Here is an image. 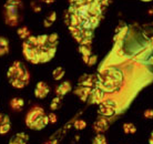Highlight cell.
Wrapping results in <instances>:
<instances>
[{"label":"cell","mask_w":153,"mask_h":144,"mask_svg":"<svg viewBox=\"0 0 153 144\" xmlns=\"http://www.w3.org/2000/svg\"><path fill=\"white\" fill-rule=\"evenodd\" d=\"M65 22L79 46L91 47L94 31L112 0H68Z\"/></svg>","instance_id":"1"},{"label":"cell","mask_w":153,"mask_h":144,"mask_svg":"<svg viewBox=\"0 0 153 144\" xmlns=\"http://www.w3.org/2000/svg\"><path fill=\"white\" fill-rule=\"evenodd\" d=\"M58 45V33L30 36L22 42V54L32 65L46 63L54 58Z\"/></svg>","instance_id":"2"},{"label":"cell","mask_w":153,"mask_h":144,"mask_svg":"<svg viewBox=\"0 0 153 144\" xmlns=\"http://www.w3.org/2000/svg\"><path fill=\"white\" fill-rule=\"evenodd\" d=\"M124 83V73L118 67L110 65L101 69L97 76L96 87L102 90L104 94L119 91Z\"/></svg>","instance_id":"3"},{"label":"cell","mask_w":153,"mask_h":144,"mask_svg":"<svg viewBox=\"0 0 153 144\" xmlns=\"http://www.w3.org/2000/svg\"><path fill=\"white\" fill-rule=\"evenodd\" d=\"M7 79L15 89H23L30 82V73L21 61L17 60L8 69Z\"/></svg>","instance_id":"4"},{"label":"cell","mask_w":153,"mask_h":144,"mask_svg":"<svg viewBox=\"0 0 153 144\" xmlns=\"http://www.w3.org/2000/svg\"><path fill=\"white\" fill-rule=\"evenodd\" d=\"M23 9L22 0H7L4 4V23L9 27H18Z\"/></svg>","instance_id":"5"},{"label":"cell","mask_w":153,"mask_h":144,"mask_svg":"<svg viewBox=\"0 0 153 144\" xmlns=\"http://www.w3.org/2000/svg\"><path fill=\"white\" fill-rule=\"evenodd\" d=\"M25 122L30 130L40 131L49 124V118L41 106H33L28 111Z\"/></svg>","instance_id":"6"},{"label":"cell","mask_w":153,"mask_h":144,"mask_svg":"<svg viewBox=\"0 0 153 144\" xmlns=\"http://www.w3.org/2000/svg\"><path fill=\"white\" fill-rule=\"evenodd\" d=\"M117 111H118V103L111 99H105L103 102H101L99 104L98 112L102 117L109 118V117H112L113 114L117 113Z\"/></svg>","instance_id":"7"},{"label":"cell","mask_w":153,"mask_h":144,"mask_svg":"<svg viewBox=\"0 0 153 144\" xmlns=\"http://www.w3.org/2000/svg\"><path fill=\"white\" fill-rule=\"evenodd\" d=\"M50 93V87L46 82L39 81L35 88V96L37 99H46Z\"/></svg>","instance_id":"8"},{"label":"cell","mask_w":153,"mask_h":144,"mask_svg":"<svg viewBox=\"0 0 153 144\" xmlns=\"http://www.w3.org/2000/svg\"><path fill=\"white\" fill-rule=\"evenodd\" d=\"M109 120L105 117H100V118L97 119V121L93 123V131L97 133V134H100V133H103L104 131H107L108 128H109Z\"/></svg>","instance_id":"9"},{"label":"cell","mask_w":153,"mask_h":144,"mask_svg":"<svg viewBox=\"0 0 153 144\" xmlns=\"http://www.w3.org/2000/svg\"><path fill=\"white\" fill-rule=\"evenodd\" d=\"M71 91H72V84L70 83V81H65L56 88V95L63 98L65 95H67Z\"/></svg>","instance_id":"10"},{"label":"cell","mask_w":153,"mask_h":144,"mask_svg":"<svg viewBox=\"0 0 153 144\" xmlns=\"http://www.w3.org/2000/svg\"><path fill=\"white\" fill-rule=\"evenodd\" d=\"M93 88H90V87H83V85H78V88L76 89V91H74V93H76L79 98L81 99V101H87L89 99V96H90V94H91V91Z\"/></svg>","instance_id":"11"},{"label":"cell","mask_w":153,"mask_h":144,"mask_svg":"<svg viewBox=\"0 0 153 144\" xmlns=\"http://www.w3.org/2000/svg\"><path fill=\"white\" fill-rule=\"evenodd\" d=\"M28 140H29L28 134H26V133H23V132H20V133L15 134V135L10 139L9 144H27Z\"/></svg>","instance_id":"12"},{"label":"cell","mask_w":153,"mask_h":144,"mask_svg":"<svg viewBox=\"0 0 153 144\" xmlns=\"http://www.w3.org/2000/svg\"><path fill=\"white\" fill-rule=\"evenodd\" d=\"M10 51V42L6 37L0 36V57H4Z\"/></svg>","instance_id":"13"},{"label":"cell","mask_w":153,"mask_h":144,"mask_svg":"<svg viewBox=\"0 0 153 144\" xmlns=\"http://www.w3.org/2000/svg\"><path fill=\"white\" fill-rule=\"evenodd\" d=\"M9 105L13 111H21L23 109V106H25V101H23L22 98L16 96V98H12L10 100Z\"/></svg>","instance_id":"14"},{"label":"cell","mask_w":153,"mask_h":144,"mask_svg":"<svg viewBox=\"0 0 153 144\" xmlns=\"http://www.w3.org/2000/svg\"><path fill=\"white\" fill-rule=\"evenodd\" d=\"M11 129V122H10V118L6 115L4 117V122L0 124V134L1 135H4V134H7L9 131Z\"/></svg>","instance_id":"15"},{"label":"cell","mask_w":153,"mask_h":144,"mask_svg":"<svg viewBox=\"0 0 153 144\" xmlns=\"http://www.w3.org/2000/svg\"><path fill=\"white\" fill-rule=\"evenodd\" d=\"M17 34H18V37H19L21 40H23V41L27 40L30 36H32L30 29H29L28 27H20V28H18V29H17Z\"/></svg>","instance_id":"16"},{"label":"cell","mask_w":153,"mask_h":144,"mask_svg":"<svg viewBox=\"0 0 153 144\" xmlns=\"http://www.w3.org/2000/svg\"><path fill=\"white\" fill-rule=\"evenodd\" d=\"M122 130H123V133L124 134H135L138 129H137V126L133 124V123H131V122H126L124 123L122 126Z\"/></svg>","instance_id":"17"},{"label":"cell","mask_w":153,"mask_h":144,"mask_svg":"<svg viewBox=\"0 0 153 144\" xmlns=\"http://www.w3.org/2000/svg\"><path fill=\"white\" fill-rule=\"evenodd\" d=\"M65 70L62 68V67H57V68L52 71V78H53V80H56V81L62 80L63 76H65Z\"/></svg>","instance_id":"18"},{"label":"cell","mask_w":153,"mask_h":144,"mask_svg":"<svg viewBox=\"0 0 153 144\" xmlns=\"http://www.w3.org/2000/svg\"><path fill=\"white\" fill-rule=\"evenodd\" d=\"M56 20H57V13L54 11L51 12L48 17H46V19L43 20V27L45 28H50V27L56 22Z\"/></svg>","instance_id":"19"},{"label":"cell","mask_w":153,"mask_h":144,"mask_svg":"<svg viewBox=\"0 0 153 144\" xmlns=\"http://www.w3.org/2000/svg\"><path fill=\"white\" fill-rule=\"evenodd\" d=\"M61 104H62V98L56 96V98L52 99V101L50 103V109L52 111H56V110H58V109H60Z\"/></svg>","instance_id":"20"},{"label":"cell","mask_w":153,"mask_h":144,"mask_svg":"<svg viewBox=\"0 0 153 144\" xmlns=\"http://www.w3.org/2000/svg\"><path fill=\"white\" fill-rule=\"evenodd\" d=\"M91 144H108L107 137H104L102 133H100V134H97L96 137H93V140H92V143Z\"/></svg>","instance_id":"21"},{"label":"cell","mask_w":153,"mask_h":144,"mask_svg":"<svg viewBox=\"0 0 153 144\" xmlns=\"http://www.w3.org/2000/svg\"><path fill=\"white\" fill-rule=\"evenodd\" d=\"M73 126L78 131H82V130L87 128V122L84 121V120H76L74 123H73Z\"/></svg>","instance_id":"22"},{"label":"cell","mask_w":153,"mask_h":144,"mask_svg":"<svg viewBox=\"0 0 153 144\" xmlns=\"http://www.w3.org/2000/svg\"><path fill=\"white\" fill-rule=\"evenodd\" d=\"M143 117L148 120H152L153 119V110L152 109H146L144 112H143Z\"/></svg>","instance_id":"23"},{"label":"cell","mask_w":153,"mask_h":144,"mask_svg":"<svg viewBox=\"0 0 153 144\" xmlns=\"http://www.w3.org/2000/svg\"><path fill=\"white\" fill-rule=\"evenodd\" d=\"M48 118H49V123H52V124H54V123H57L58 121V118H57V115L54 113H51L48 114Z\"/></svg>","instance_id":"24"},{"label":"cell","mask_w":153,"mask_h":144,"mask_svg":"<svg viewBox=\"0 0 153 144\" xmlns=\"http://www.w3.org/2000/svg\"><path fill=\"white\" fill-rule=\"evenodd\" d=\"M31 7H32V9H33V11L35 12H40V10H41V7L37 6L35 1H32V2H31Z\"/></svg>","instance_id":"25"},{"label":"cell","mask_w":153,"mask_h":144,"mask_svg":"<svg viewBox=\"0 0 153 144\" xmlns=\"http://www.w3.org/2000/svg\"><path fill=\"white\" fill-rule=\"evenodd\" d=\"M41 1L46 4H54L56 0H41Z\"/></svg>","instance_id":"26"},{"label":"cell","mask_w":153,"mask_h":144,"mask_svg":"<svg viewBox=\"0 0 153 144\" xmlns=\"http://www.w3.org/2000/svg\"><path fill=\"white\" fill-rule=\"evenodd\" d=\"M149 144H153V131L150 133V137H149Z\"/></svg>","instance_id":"27"},{"label":"cell","mask_w":153,"mask_h":144,"mask_svg":"<svg viewBox=\"0 0 153 144\" xmlns=\"http://www.w3.org/2000/svg\"><path fill=\"white\" fill-rule=\"evenodd\" d=\"M4 117H6V114H2V113H0V124L4 122Z\"/></svg>","instance_id":"28"},{"label":"cell","mask_w":153,"mask_h":144,"mask_svg":"<svg viewBox=\"0 0 153 144\" xmlns=\"http://www.w3.org/2000/svg\"><path fill=\"white\" fill-rule=\"evenodd\" d=\"M149 15H153V8H151L149 11Z\"/></svg>","instance_id":"29"},{"label":"cell","mask_w":153,"mask_h":144,"mask_svg":"<svg viewBox=\"0 0 153 144\" xmlns=\"http://www.w3.org/2000/svg\"><path fill=\"white\" fill-rule=\"evenodd\" d=\"M141 1H143V2H151L152 0H141Z\"/></svg>","instance_id":"30"},{"label":"cell","mask_w":153,"mask_h":144,"mask_svg":"<svg viewBox=\"0 0 153 144\" xmlns=\"http://www.w3.org/2000/svg\"><path fill=\"white\" fill-rule=\"evenodd\" d=\"M43 144H52V142H51V141H49V142H46V143H43Z\"/></svg>","instance_id":"31"}]
</instances>
